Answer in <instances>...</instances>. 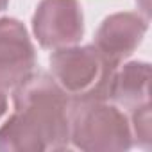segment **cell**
<instances>
[{
    "mask_svg": "<svg viewBox=\"0 0 152 152\" xmlns=\"http://www.w3.org/2000/svg\"><path fill=\"white\" fill-rule=\"evenodd\" d=\"M32 32L39 47L47 50L77 45L84 36L79 0H41L32 16Z\"/></svg>",
    "mask_w": 152,
    "mask_h": 152,
    "instance_id": "277c9868",
    "label": "cell"
},
{
    "mask_svg": "<svg viewBox=\"0 0 152 152\" xmlns=\"http://www.w3.org/2000/svg\"><path fill=\"white\" fill-rule=\"evenodd\" d=\"M136 4H138V7L141 9V13H143V16L148 20V16H150V7H148V4H150V0H136Z\"/></svg>",
    "mask_w": 152,
    "mask_h": 152,
    "instance_id": "9c48e42d",
    "label": "cell"
},
{
    "mask_svg": "<svg viewBox=\"0 0 152 152\" xmlns=\"http://www.w3.org/2000/svg\"><path fill=\"white\" fill-rule=\"evenodd\" d=\"M70 143L86 152H124L132 147L129 116L109 100H72Z\"/></svg>",
    "mask_w": 152,
    "mask_h": 152,
    "instance_id": "3957f363",
    "label": "cell"
},
{
    "mask_svg": "<svg viewBox=\"0 0 152 152\" xmlns=\"http://www.w3.org/2000/svg\"><path fill=\"white\" fill-rule=\"evenodd\" d=\"M13 115L0 127L2 152L68 148L72 99L52 75L34 72L13 90Z\"/></svg>",
    "mask_w": 152,
    "mask_h": 152,
    "instance_id": "6da1fadb",
    "label": "cell"
},
{
    "mask_svg": "<svg viewBox=\"0 0 152 152\" xmlns=\"http://www.w3.org/2000/svg\"><path fill=\"white\" fill-rule=\"evenodd\" d=\"M131 134L132 145L141 148H150L152 143V124H150V102H143L131 109Z\"/></svg>",
    "mask_w": 152,
    "mask_h": 152,
    "instance_id": "ba28073f",
    "label": "cell"
},
{
    "mask_svg": "<svg viewBox=\"0 0 152 152\" xmlns=\"http://www.w3.org/2000/svg\"><path fill=\"white\" fill-rule=\"evenodd\" d=\"M150 64L145 61H131L124 66L118 64L111 83L109 100L132 109L143 102H148Z\"/></svg>",
    "mask_w": 152,
    "mask_h": 152,
    "instance_id": "52a82bcc",
    "label": "cell"
},
{
    "mask_svg": "<svg viewBox=\"0 0 152 152\" xmlns=\"http://www.w3.org/2000/svg\"><path fill=\"white\" fill-rule=\"evenodd\" d=\"M148 20L140 13L109 15L95 34V47L113 63L120 64L143 41Z\"/></svg>",
    "mask_w": 152,
    "mask_h": 152,
    "instance_id": "8992f818",
    "label": "cell"
},
{
    "mask_svg": "<svg viewBox=\"0 0 152 152\" xmlns=\"http://www.w3.org/2000/svg\"><path fill=\"white\" fill-rule=\"evenodd\" d=\"M116 68L95 45H72L50 56L52 79L72 100H109Z\"/></svg>",
    "mask_w": 152,
    "mask_h": 152,
    "instance_id": "7a4b0ae2",
    "label": "cell"
},
{
    "mask_svg": "<svg viewBox=\"0 0 152 152\" xmlns=\"http://www.w3.org/2000/svg\"><path fill=\"white\" fill-rule=\"evenodd\" d=\"M6 109H7V97L4 95L2 90H0V118H2V115L6 113Z\"/></svg>",
    "mask_w": 152,
    "mask_h": 152,
    "instance_id": "30bf717a",
    "label": "cell"
},
{
    "mask_svg": "<svg viewBox=\"0 0 152 152\" xmlns=\"http://www.w3.org/2000/svg\"><path fill=\"white\" fill-rule=\"evenodd\" d=\"M36 68V48L25 25L16 18H0V90H15Z\"/></svg>",
    "mask_w": 152,
    "mask_h": 152,
    "instance_id": "5b68a950",
    "label": "cell"
},
{
    "mask_svg": "<svg viewBox=\"0 0 152 152\" xmlns=\"http://www.w3.org/2000/svg\"><path fill=\"white\" fill-rule=\"evenodd\" d=\"M7 6H9V0H0V13H2Z\"/></svg>",
    "mask_w": 152,
    "mask_h": 152,
    "instance_id": "8fae6325",
    "label": "cell"
}]
</instances>
